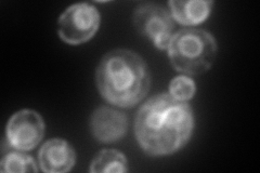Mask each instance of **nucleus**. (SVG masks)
Segmentation results:
<instances>
[{
  "label": "nucleus",
  "mask_w": 260,
  "mask_h": 173,
  "mask_svg": "<svg viewBox=\"0 0 260 173\" xmlns=\"http://www.w3.org/2000/svg\"><path fill=\"white\" fill-rule=\"evenodd\" d=\"M134 25L159 50H167L174 36V19L164 7L154 3L139 5L134 12Z\"/></svg>",
  "instance_id": "obj_5"
},
{
  "label": "nucleus",
  "mask_w": 260,
  "mask_h": 173,
  "mask_svg": "<svg viewBox=\"0 0 260 173\" xmlns=\"http://www.w3.org/2000/svg\"><path fill=\"white\" fill-rule=\"evenodd\" d=\"M100 26V13L90 4L69 7L59 19L58 34L65 44L78 46L90 40Z\"/></svg>",
  "instance_id": "obj_4"
},
{
  "label": "nucleus",
  "mask_w": 260,
  "mask_h": 173,
  "mask_svg": "<svg viewBox=\"0 0 260 173\" xmlns=\"http://www.w3.org/2000/svg\"><path fill=\"white\" fill-rule=\"evenodd\" d=\"M2 172H38L37 163L30 156L18 152H10L4 156L0 162Z\"/></svg>",
  "instance_id": "obj_11"
},
{
  "label": "nucleus",
  "mask_w": 260,
  "mask_h": 173,
  "mask_svg": "<svg viewBox=\"0 0 260 173\" xmlns=\"http://www.w3.org/2000/svg\"><path fill=\"white\" fill-rule=\"evenodd\" d=\"M128 162L123 153L116 150H103L91 161L90 172H127Z\"/></svg>",
  "instance_id": "obj_10"
},
{
  "label": "nucleus",
  "mask_w": 260,
  "mask_h": 173,
  "mask_svg": "<svg viewBox=\"0 0 260 173\" xmlns=\"http://www.w3.org/2000/svg\"><path fill=\"white\" fill-rule=\"evenodd\" d=\"M213 2L207 0H173L168 3L173 19L184 26L199 25L206 21L213 9Z\"/></svg>",
  "instance_id": "obj_9"
},
{
  "label": "nucleus",
  "mask_w": 260,
  "mask_h": 173,
  "mask_svg": "<svg viewBox=\"0 0 260 173\" xmlns=\"http://www.w3.org/2000/svg\"><path fill=\"white\" fill-rule=\"evenodd\" d=\"M197 91L195 82L188 76H178L169 84V94L179 101L188 102L194 96Z\"/></svg>",
  "instance_id": "obj_12"
},
{
  "label": "nucleus",
  "mask_w": 260,
  "mask_h": 173,
  "mask_svg": "<svg viewBox=\"0 0 260 173\" xmlns=\"http://www.w3.org/2000/svg\"><path fill=\"white\" fill-rule=\"evenodd\" d=\"M128 130V118L124 113L112 107L100 106L91 114L90 131L101 143H115L123 139Z\"/></svg>",
  "instance_id": "obj_7"
},
{
  "label": "nucleus",
  "mask_w": 260,
  "mask_h": 173,
  "mask_svg": "<svg viewBox=\"0 0 260 173\" xmlns=\"http://www.w3.org/2000/svg\"><path fill=\"white\" fill-rule=\"evenodd\" d=\"M45 135V121L32 110H22L13 114L8 121L6 136L13 150L28 152L40 143Z\"/></svg>",
  "instance_id": "obj_6"
},
{
  "label": "nucleus",
  "mask_w": 260,
  "mask_h": 173,
  "mask_svg": "<svg viewBox=\"0 0 260 173\" xmlns=\"http://www.w3.org/2000/svg\"><path fill=\"white\" fill-rule=\"evenodd\" d=\"M95 82L105 101L120 109H130L150 91L151 74L139 54L115 49L105 54L98 65Z\"/></svg>",
  "instance_id": "obj_2"
},
{
  "label": "nucleus",
  "mask_w": 260,
  "mask_h": 173,
  "mask_svg": "<svg viewBox=\"0 0 260 173\" xmlns=\"http://www.w3.org/2000/svg\"><path fill=\"white\" fill-rule=\"evenodd\" d=\"M76 153L65 140L52 139L47 141L38 153L39 167L46 173H65L75 166Z\"/></svg>",
  "instance_id": "obj_8"
},
{
  "label": "nucleus",
  "mask_w": 260,
  "mask_h": 173,
  "mask_svg": "<svg viewBox=\"0 0 260 173\" xmlns=\"http://www.w3.org/2000/svg\"><path fill=\"white\" fill-rule=\"evenodd\" d=\"M194 129L193 111L188 102L169 93L151 97L138 111L135 134L142 151L152 157L172 155L190 141Z\"/></svg>",
  "instance_id": "obj_1"
},
{
  "label": "nucleus",
  "mask_w": 260,
  "mask_h": 173,
  "mask_svg": "<svg viewBox=\"0 0 260 173\" xmlns=\"http://www.w3.org/2000/svg\"><path fill=\"white\" fill-rule=\"evenodd\" d=\"M218 46L209 31L184 28L174 34L167 48L168 57L176 71L185 75H202L216 60Z\"/></svg>",
  "instance_id": "obj_3"
}]
</instances>
